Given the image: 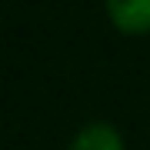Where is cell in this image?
Returning a JSON list of instances; mask_svg holds the SVG:
<instances>
[{"instance_id":"1","label":"cell","mask_w":150,"mask_h":150,"mask_svg":"<svg viewBox=\"0 0 150 150\" xmlns=\"http://www.w3.org/2000/svg\"><path fill=\"white\" fill-rule=\"evenodd\" d=\"M107 13L127 33L150 30V0H107Z\"/></svg>"},{"instance_id":"2","label":"cell","mask_w":150,"mask_h":150,"mask_svg":"<svg viewBox=\"0 0 150 150\" xmlns=\"http://www.w3.org/2000/svg\"><path fill=\"white\" fill-rule=\"evenodd\" d=\"M70 150H123V140L110 123L97 120V123H87L74 134Z\"/></svg>"}]
</instances>
